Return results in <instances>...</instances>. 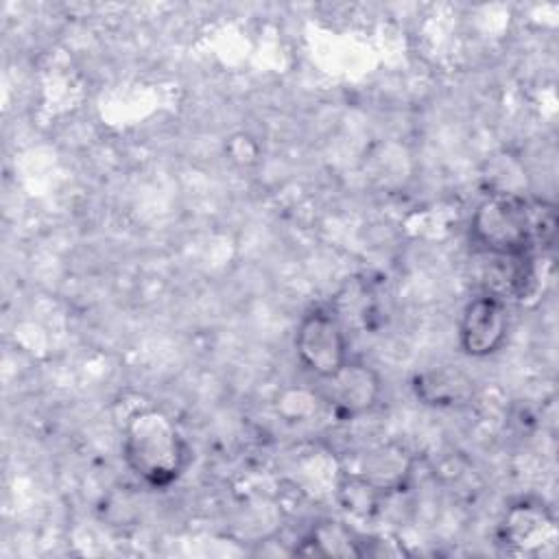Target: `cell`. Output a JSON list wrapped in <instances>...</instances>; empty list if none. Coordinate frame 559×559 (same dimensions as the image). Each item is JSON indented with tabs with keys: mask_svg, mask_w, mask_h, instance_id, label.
I'll return each mask as SVG.
<instances>
[{
	"mask_svg": "<svg viewBox=\"0 0 559 559\" xmlns=\"http://www.w3.org/2000/svg\"><path fill=\"white\" fill-rule=\"evenodd\" d=\"M555 236V205L515 192L487 194L469 218V240L489 258L533 255L552 247Z\"/></svg>",
	"mask_w": 559,
	"mask_h": 559,
	"instance_id": "6da1fadb",
	"label": "cell"
},
{
	"mask_svg": "<svg viewBox=\"0 0 559 559\" xmlns=\"http://www.w3.org/2000/svg\"><path fill=\"white\" fill-rule=\"evenodd\" d=\"M122 459L144 487L164 491L186 474L192 452L166 411L140 406L122 426Z\"/></svg>",
	"mask_w": 559,
	"mask_h": 559,
	"instance_id": "7a4b0ae2",
	"label": "cell"
},
{
	"mask_svg": "<svg viewBox=\"0 0 559 559\" xmlns=\"http://www.w3.org/2000/svg\"><path fill=\"white\" fill-rule=\"evenodd\" d=\"M295 354L299 365L319 380H330L349 360V343L341 317L325 308L312 306L295 328Z\"/></svg>",
	"mask_w": 559,
	"mask_h": 559,
	"instance_id": "3957f363",
	"label": "cell"
},
{
	"mask_svg": "<svg viewBox=\"0 0 559 559\" xmlns=\"http://www.w3.org/2000/svg\"><path fill=\"white\" fill-rule=\"evenodd\" d=\"M509 334L507 301L496 293L472 297L459 319V347L469 358H489L498 354Z\"/></svg>",
	"mask_w": 559,
	"mask_h": 559,
	"instance_id": "277c9868",
	"label": "cell"
},
{
	"mask_svg": "<svg viewBox=\"0 0 559 559\" xmlns=\"http://www.w3.org/2000/svg\"><path fill=\"white\" fill-rule=\"evenodd\" d=\"M498 539L509 552L539 555L557 539L555 515L544 502L522 498L504 511Z\"/></svg>",
	"mask_w": 559,
	"mask_h": 559,
	"instance_id": "5b68a950",
	"label": "cell"
},
{
	"mask_svg": "<svg viewBox=\"0 0 559 559\" xmlns=\"http://www.w3.org/2000/svg\"><path fill=\"white\" fill-rule=\"evenodd\" d=\"M330 384V404L336 415L341 417H358L369 413L382 391V382L376 369L360 360H347L345 367L325 380Z\"/></svg>",
	"mask_w": 559,
	"mask_h": 559,
	"instance_id": "8992f818",
	"label": "cell"
},
{
	"mask_svg": "<svg viewBox=\"0 0 559 559\" xmlns=\"http://www.w3.org/2000/svg\"><path fill=\"white\" fill-rule=\"evenodd\" d=\"M408 469H411V456L402 448L380 445L367 454L362 467L356 474H360L376 489L386 493L404 485Z\"/></svg>",
	"mask_w": 559,
	"mask_h": 559,
	"instance_id": "52a82bcc",
	"label": "cell"
},
{
	"mask_svg": "<svg viewBox=\"0 0 559 559\" xmlns=\"http://www.w3.org/2000/svg\"><path fill=\"white\" fill-rule=\"evenodd\" d=\"M467 384L469 382L461 373L426 371V373L417 376L415 391H417V397H421L426 404L445 406V404H454V402L463 400Z\"/></svg>",
	"mask_w": 559,
	"mask_h": 559,
	"instance_id": "ba28073f",
	"label": "cell"
},
{
	"mask_svg": "<svg viewBox=\"0 0 559 559\" xmlns=\"http://www.w3.org/2000/svg\"><path fill=\"white\" fill-rule=\"evenodd\" d=\"M306 544L312 546L306 550L310 555H362V537L338 522H325L312 528Z\"/></svg>",
	"mask_w": 559,
	"mask_h": 559,
	"instance_id": "9c48e42d",
	"label": "cell"
},
{
	"mask_svg": "<svg viewBox=\"0 0 559 559\" xmlns=\"http://www.w3.org/2000/svg\"><path fill=\"white\" fill-rule=\"evenodd\" d=\"M338 496H341V502L347 511L367 518V515L376 513V509L380 504V498L384 493L380 489H376L369 480H365L360 474L347 472L343 476V480L338 483Z\"/></svg>",
	"mask_w": 559,
	"mask_h": 559,
	"instance_id": "30bf717a",
	"label": "cell"
},
{
	"mask_svg": "<svg viewBox=\"0 0 559 559\" xmlns=\"http://www.w3.org/2000/svg\"><path fill=\"white\" fill-rule=\"evenodd\" d=\"M227 157L240 166H249V164H255L258 162V155H260V148L255 144V140L247 133H236L227 140Z\"/></svg>",
	"mask_w": 559,
	"mask_h": 559,
	"instance_id": "8fae6325",
	"label": "cell"
}]
</instances>
